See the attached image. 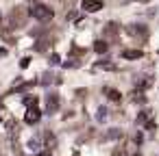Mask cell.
Returning <instances> with one entry per match:
<instances>
[{
    "mask_svg": "<svg viewBox=\"0 0 159 156\" xmlns=\"http://www.w3.org/2000/svg\"><path fill=\"white\" fill-rule=\"evenodd\" d=\"M44 108H46V113H55L59 108V95L57 93H48L46 102H44Z\"/></svg>",
    "mask_w": 159,
    "mask_h": 156,
    "instance_id": "obj_2",
    "label": "cell"
},
{
    "mask_svg": "<svg viewBox=\"0 0 159 156\" xmlns=\"http://www.w3.org/2000/svg\"><path fill=\"white\" fill-rule=\"evenodd\" d=\"M31 15H33L35 20H39V22H50V20H52V15H55V11H52L48 5L37 2V5H33V7H31Z\"/></svg>",
    "mask_w": 159,
    "mask_h": 156,
    "instance_id": "obj_1",
    "label": "cell"
},
{
    "mask_svg": "<svg viewBox=\"0 0 159 156\" xmlns=\"http://www.w3.org/2000/svg\"><path fill=\"white\" fill-rule=\"evenodd\" d=\"M24 104H26V106H37V98H26Z\"/></svg>",
    "mask_w": 159,
    "mask_h": 156,
    "instance_id": "obj_8",
    "label": "cell"
},
{
    "mask_svg": "<svg viewBox=\"0 0 159 156\" xmlns=\"http://www.w3.org/2000/svg\"><path fill=\"white\" fill-rule=\"evenodd\" d=\"M144 52L142 50H124L122 52V59H142Z\"/></svg>",
    "mask_w": 159,
    "mask_h": 156,
    "instance_id": "obj_5",
    "label": "cell"
},
{
    "mask_svg": "<svg viewBox=\"0 0 159 156\" xmlns=\"http://www.w3.org/2000/svg\"><path fill=\"white\" fill-rule=\"evenodd\" d=\"M37 119H39V111H37V106H29V113H26L24 121H26V124H35Z\"/></svg>",
    "mask_w": 159,
    "mask_h": 156,
    "instance_id": "obj_4",
    "label": "cell"
},
{
    "mask_svg": "<svg viewBox=\"0 0 159 156\" xmlns=\"http://www.w3.org/2000/svg\"><path fill=\"white\" fill-rule=\"evenodd\" d=\"M81 9H83V11H89V13H96V11L102 9V2H100V0H83V2H81Z\"/></svg>",
    "mask_w": 159,
    "mask_h": 156,
    "instance_id": "obj_3",
    "label": "cell"
},
{
    "mask_svg": "<svg viewBox=\"0 0 159 156\" xmlns=\"http://www.w3.org/2000/svg\"><path fill=\"white\" fill-rule=\"evenodd\" d=\"M107 98H109V100H113V102H120V98H122V95H120V91H118V89H107Z\"/></svg>",
    "mask_w": 159,
    "mask_h": 156,
    "instance_id": "obj_7",
    "label": "cell"
},
{
    "mask_svg": "<svg viewBox=\"0 0 159 156\" xmlns=\"http://www.w3.org/2000/svg\"><path fill=\"white\" fill-rule=\"evenodd\" d=\"M29 61H31V59H22V61H20V67H26V65H29Z\"/></svg>",
    "mask_w": 159,
    "mask_h": 156,
    "instance_id": "obj_9",
    "label": "cell"
},
{
    "mask_svg": "<svg viewBox=\"0 0 159 156\" xmlns=\"http://www.w3.org/2000/svg\"><path fill=\"white\" fill-rule=\"evenodd\" d=\"M94 50H96L98 54H105V52L109 50V46H107V41H102V39H100V41H96V44H94Z\"/></svg>",
    "mask_w": 159,
    "mask_h": 156,
    "instance_id": "obj_6",
    "label": "cell"
}]
</instances>
